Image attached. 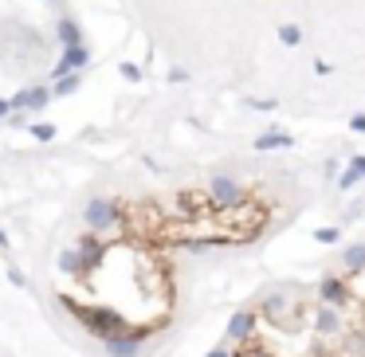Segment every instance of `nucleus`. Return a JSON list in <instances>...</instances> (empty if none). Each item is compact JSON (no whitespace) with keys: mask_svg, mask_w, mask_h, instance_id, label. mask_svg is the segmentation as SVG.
Instances as JSON below:
<instances>
[{"mask_svg":"<svg viewBox=\"0 0 365 357\" xmlns=\"http://www.w3.org/2000/svg\"><path fill=\"white\" fill-rule=\"evenodd\" d=\"M55 264H60V271H63V275H75V279H83V259H79L75 247H63Z\"/></svg>","mask_w":365,"mask_h":357,"instance_id":"obj_12","label":"nucleus"},{"mask_svg":"<svg viewBox=\"0 0 365 357\" xmlns=\"http://www.w3.org/2000/svg\"><path fill=\"white\" fill-rule=\"evenodd\" d=\"M0 251H9V236L4 232H0Z\"/></svg>","mask_w":365,"mask_h":357,"instance_id":"obj_23","label":"nucleus"},{"mask_svg":"<svg viewBox=\"0 0 365 357\" xmlns=\"http://www.w3.org/2000/svg\"><path fill=\"white\" fill-rule=\"evenodd\" d=\"M342 264L349 267V275H357L365 267V244H354V247H346L342 251Z\"/></svg>","mask_w":365,"mask_h":357,"instance_id":"obj_14","label":"nucleus"},{"mask_svg":"<svg viewBox=\"0 0 365 357\" xmlns=\"http://www.w3.org/2000/svg\"><path fill=\"white\" fill-rule=\"evenodd\" d=\"M60 40L63 43H79V28L71 20H60Z\"/></svg>","mask_w":365,"mask_h":357,"instance_id":"obj_17","label":"nucleus"},{"mask_svg":"<svg viewBox=\"0 0 365 357\" xmlns=\"http://www.w3.org/2000/svg\"><path fill=\"white\" fill-rule=\"evenodd\" d=\"M75 251H79V259H83V279H91V271L102 264V259H106V244H102L99 232H91V236L79 239Z\"/></svg>","mask_w":365,"mask_h":357,"instance_id":"obj_5","label":"nucleus"},{"mask_svg":"<svg viewBox=\"0 0 365 357\" xmlns=\"http://www.w3.org/2000/svg\"><path fill=\"white\" fill-rule=\"evenodd\" d=\"M318 298L330 302V306H342L346 302V283L334 279V275H322V283H318Z\"/></svg>","mask_w":365,"mask_h":357,"instance_id":"obj_10","label":"nucleus"},{"mask_svg":"<svg viewBox=\"0 0 365 357\" xmlns=\"http://www.w3.org/2000/svg\"><path fill=\"white\" fill-rule=\"evenodd\" d=\"M4 114H9V98H0V118H4Z\"/></svg>","mask_w":365,"mask_h":357,"instance_id":"obj_24","label":"nucleus"},{"mask_svg":"<svg viewBox=\"0 0 365 357\" xmlns=\"http://www.w3.org/2000/svg\"><path fill=\"white\" fill-rule=\"evenodd\" d=\"M83 63H86V51L79 47V43H67V51H63V60H60V67H55V75H67V71L83 67Z\"/></svg>","mask_w":365,"mask_h":357,"instance_id":"obj_11","label":"nucleus"},{"mask_svg":"<svg viewBox=\"0 0 365 357\" xmlns=\"http://www.w3.org/2000/svg\"><path fill=\"white\" fill-rule=\"evenodd\" d=\"M60 302H63L67 314H75L79 322H83L94 338H102V341L118 338V334H130L126 318H122L118 310H111V306H91V302H79V298H71V295H60ZM134 338H137V334H134ZM137 341H142V338H137Z\"/></svg>","mask_w":365,"mask_h":357,"instance_id":"obj_1","label":"nucleus"},{"mask_svg":"<svg viewBox=\"0 0 365 357\" xmlns=\"http://www.w3.org/2000/svg\"><path fill=\"white\" fill-rule=\"evenodd\" d=\"M354 130H357V134H365V114H357V118H354Z\"/></svg>","mask_w":365,"mask_h":357,"instance_id":"obj_21","label":"nucleus"},{"mask_svg":"<svg viewBox=\"0 0 365 357\" xmlns=\"http://www.w3.org/2000/svg\"><path fill=\"white\" fill-rule=\"evenodd\" d=\"M208 357H232V353H228V349L220 346V349H213V353H208Z\"/></svg>","mask_w":365,"mask_h":357,"instance_id":"obj_22","label":"nucleus"},{"mask_svg":"<svg viewBox=\"0 0 365 357\" xmlns=\"http://www.w3.org/2000/svg\"><path fill=\"white\" fill-rule=\"evenodd\" d=\"M255 322H259V318H255V310H236V314L228 318V334H224V338L247 341V338L255 334Z\"/></svg>","mask_w":365,"mask_h":357,"instance_id":"obj_8","label":"nucleus"},{"mask_svg":"<svg viewBox=\"0 0 365 357\" xmlns=\"http://www.w3.org/2000/svg\"><path fill=\"white\" fill-rule=\"evenodd\" d=\"M338 236H342L338 228H318V232H315V239H318V244H334Z\"/></svg>","mask_w":365,"mask_h":357,"instance_id":"obj_18","label":"nucleus"},{"mask_svg":"<svg viewBox=\"0 0 365 357\" xmlns=\"http://www.w3.org/2000/svg\"><path fill=\"white\" fill-rule=\"evenodd\" d=\"M75 86H79V75L71 71V75H60V83H55V91H51V94H71Z\"/></svg>","mask_w":365,"mask_h":357,"instance_id":"obj_16","label":"nucleus"},{"mask_svg":"<svg viewBox=\"0 0 365 357\" xmlns=\"http://www.w3.org/2000/svg\"><path fill=\"white\" fill-rule=\"evenodd\" d=\"M106 357H142V341L134 334H118V338H106L102 341Z\"/></svg>","mask_w":365,"mask_h":357,"instance_id":"obj_9","label":"nucleus"},{"mask_svg":"<svg viewBox=\"0 0 365 357\" xmlns=\"http://www.w3.org/2000/svg\"><path fill=\"white\" fill-rule=\"evenodd\" d=\"M291 145V134H279V130H271V134H264L259 142H255V149H287Z\"/></svg>","mask_w":365,"mask_h":357,"instance_id":"obj_15","label":"nucleus"},{"mask_svg":"<svg viewBox=\"0 0 365 357\" xmlns=\"http://www.w3.org/2000/svg\"><path fill=\"white\" fill-rule=\"evenodd\" d=\"M361 177H365V157H361V153H357L354 162L346 165V173H342L338 188H354V185H357V181H361Z\"/></svg>","mask_w":365,"mask_h":357,"instance_id":"obj_13","label":"nucleus"},{"mask_svg":"<svg viewBox=\"0 0 365 357\" xmlns=\"http://www.w3.org/2000/svg\"><path fill=\"white\" fill-rule=\"evenodd\" d=\"M177 216L181 220H208L216 216V204L208 193H196V188H181L177 193Z\"/></svg>","mask_w":365,"mask_h":357,"instance_id":"obj_3","label":"nucleus"},{"mask_svg":"<svg viewBox=\"0 0 365 357\" xmlns=\"http://www.w3.org/2000/svg\"><path fill=\"white\" fill-rule=\"evenodd\" d=\"M86 228L99 232V236H106V232H114L122 220H126V212H122L114 200H102V196H94L91 204H86V212H83Z\"/></svg>","mask_w":365,"mask_h":357,"instance_id":"obj_2","label":"nucleus"},{"mask_svg":"<svg viewBox=\"0 0 365 357\" xmlns=\"http://www.w3.org/2000/svg\"><path fill=\"white\" fill-rule=\"evenodd\" d=\"M208 196H213L216 208H232V204H240L247 196V188L240 185L236 177H224L220 173V177H213V185H208Z\"/></svg>","mask_w":365,"mask_h":357,"instance_id":"obj_4","label":"nucleus"},{"mask_svg":"<svg viewBox=\"0 0 365 357\" xmlns=\"http://www.w3.org/2000/svg\"><path fill=\"white\" fill-rule=\"evenodd\" d=\"M342 306H330V302H322L318 306V314H315V330L322 334V338H338L342 334Z\"/></svg>","mask_w":365,"mask_h":357,"instance_id":"obj_6","label":"nucleus"},{"mask_svg":"<svg viewBox=\"0 0 365 357\" xmlns=\"http://www.w3.org/2000/svg\"><path fill=\"white\" fill-rule=\"evenodd\" d=\"M32 134L40 137V142H51V137H55V130H51V126H40V122H35V126H32Z\"/></svg>","mask_w":365,"mask_h":357,"instance_id":"obj_19","label":"nucleus"},{"mask_svg":"<svg viewBox=\"0 0 365 357\" xmlns=\"http://www.w3.org/2000/svg\"><path fill=\"white\" fill-rule=\"evenodd\" d=\"M9 283H12V287H28V279H24L20 267H9Z\"/></svg>","mask_w":365,"mask_h":357,"instance_id":"obj_20","label":"nucleus"},{"mask_svg":"<svg viewBox=\"0 0 365 357\" xmlns=\"http://www.w3.org/2000/svg\"><path fill=\"white\" fill-rule=\"evenodd\" d=\"M287 306H291L287 287H275V290H267V295L259 298V314H264V318H271V322H283V314H287Z\"/></svg>","mask_w":365,"mask_h":357,"instance_id":"obj_7","label":"nucleus"}]
</instances>
